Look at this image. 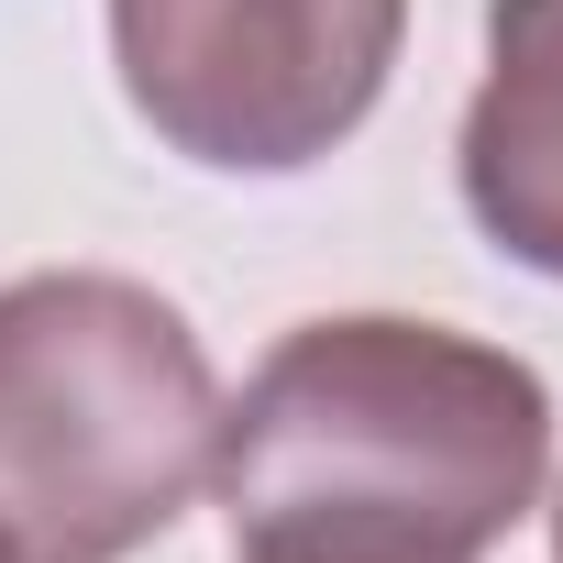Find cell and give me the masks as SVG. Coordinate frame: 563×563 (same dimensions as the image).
Here are the masks:
<instances>
[{
    "mask_svg": "<svg viewBox=\"0 0 563 563\" xmlns=\"http://www.w3.org/2000/svg\"><path fill=\"white\" fill-rule=\"evenodd\" d=\"M475 232L563 288V0H486V78L453 133Z\"/></svg>",
    "mask_w": 563,
    "mask_h": 563,
    "instance_id": "cell-4",
    "label": "cell"
},
{
    "mask_svg": "<svg viewBox=\"0 0 563 563\" xmlns=\"http://www.w3.org/2000/svg\"><path fill=\"white\" fill-rule=\"evenodd\" d=\"M221 442V376L177 299L111 265L0 288V552L122 563L188 519Z\"/></svg>",
    "mask_w": 563,
    "mask_h": 563,
    "instance_id": "cell-2",
    "label": "cell"
},
{
    "mask_svg": "<svg viewBox=\"0 0 563 563\" xmlns=\"http://www.w3.org/2000/svg\"><path fill=\"white\" fill-rule=\"evenodd\" d=\"M0 563H12V552H0Z\"/></svg>",
    "mask_w": 563,
    "mask_h": 563,
    "instance_id": "cell-7",
    "label": "cell"
},
{
    "mask_svg": "<svg viewBox=\"0 0 563 563\" xmlns=\"http://www.w3.org/2000/svg\"><path fill=\"white\" fill-rule=\"evenodd\" d=\"M409 0H111L133 122L210 177H299L365 133Z\"/></svg>",
    "mask_w": 563,
    "mask_h": 563,
    "instance_id": "cell-3",
    "label": "cell"
},
{
    "mask_svg": "<svg viewBox=\"0 0 563 563\" xmlns=\"http://www.w3.org/2000/svg\"><path fill=\"white\" fill-rule=\"evenodd\" d=\"M552 563H563V497H552Z\"/></svg>",
    "mask_w": 563,
    "mask_h": 563,
    "instance_id": "cell-5",
    "label": "cell"
},
{
    "mask_svg": "<svg viewBox=\"0 0 563 563\" xmlns=\"http://www.w3.org/2000/svg\"><path fill=\"white\" fill-rule=\"evenodd\" d=\"M552 387L453 321H299L221 398L210 497L232 552L288 563H475L541 508Z\"/></svg>",
    "mask_w": 563,
    "mask_h": 563,
    "instance_id": "cell-1",
    "label": "cell"
},
{
    "mask_svg": "<svg viewBox=\"0 0 563 563\" xmlns=\"http://www.w3.org/2000/svg\"><path fill=\"white\" fill-rule=\"evenodd\" d=\"M232 563H288V552H232Z\"/></svg>",
    "mask_w": 563,
    "mask_h": 563,
    "instance_id": "cell-6",
    "label": "cell"
}]
</instances>
